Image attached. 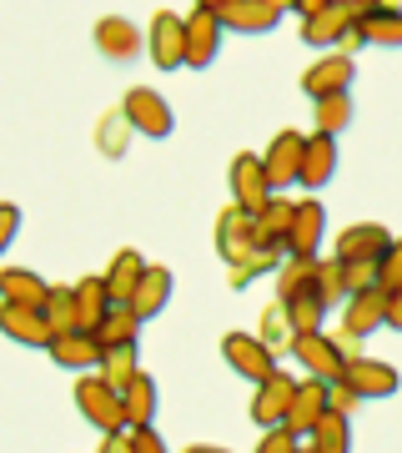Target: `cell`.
<instances>
[{
    "label": "cell",
    "instance_id": "1",
    "mask_svg": "<svg viewBox=\"0 0 402 453\" xmlns=\"http://www.w3.org/2000/svg\"><path fill=\"white\" fill-rule=\"evenodd\" d=\"M76 408H80V418L91 423L96 434H121L126 428V403H121V393L101 378V372H86V378H76Z\"/></svg>",
    "mask_w": 402,
    "mask_h": 453
},
{
    "label": "cell",
    "instance_id": "2",
    "mask_svg": "<svg viewBox=\"0 0 402 453\" xmlns=\"http://www.w3.org/2000/svg\"><path fill=\"white\" fill-rule=\"evenodd\" d=\"M211 11L226 26V35H267L272 26H282L292 5L287 0H211Z\"/></svg>",
    "mask_w": 402,
    "mask_h": 453
},
{
    "label": "cell",
    "instance_id": "3",
    "mask_svg": "<svg viewBox=\"0 0 402 453\" xmlns=\"http://www.w3.org/2000/svg\"><path fill=\"white\" fill-rule=\"evenodd\" d=\"M121 111H126L131 131L136 136H151V142H166L171 131H177V116H171V101L151 91V86H131L126 101H121Z\"/></svg>",
    "mask_w": 402,
    "mask_h": 453
},
{
    "label": "cell",
    "instance_id": "4",
    "mask_svg": "<svg viewBox=\"0 0 402 453\" xmlns=\"http://www.w3.org/2000/svg\"><path fill=\"white\" fill-rule=\"evenodd\" d=\"M226 181H231V207L252 211V217H262V211L277 202L272 181H267V166H262V157H252V151L231 157V172H226Z\"/></svg>",
    "mask_w": 402,
    "mask_h": 453
},
{
    "label": "cell",
    "instance_id": "5",
    "mask_svg": "<svg viewBox=\"0 0 402 453\" xmlns=\"http://www.w3.org/2000/svg\"><path fill=\"white\" fill-rule=\"evenodd\" d=\"M222 357H226V368L237 372V378H247V383H267L272 372H282L277 353L257 338V333H226V338H222Z\"/></svg>",
    "mask_w": 402,
    "mask_h": 453
},
{
    "label": "cell",
    "instance_id": "6",
    "mask_svg": "<svg viewBox=\"0 0 402 453\" xmlns=\"http://www.w3.org/2000/svg\"><path fill=\"white\" fill-rule=\"evenodd\" d=\"M302 157H307V136L302 131H277L272 146L262 151V166H267V181H272L277 196H287V187L302 181Z\"/></svg>",
    "mask_w": 402,
    "mask_h": 453
},
{
    "label": "cell",
    "instance_id": "7",
    "mask_svg": "<svg viewBox=\"0 0 402 453\" xmlns=\"http://www.w3.org/2000/svg\"><path fill=\"white\" fill-rule=\"evenodd\" d=\"M392 247V232H387L383 222H353L338 232V242H332V257L342 262V267H357V262H383V252Z\"/></svg>",
    "mask_w": 402,
    "mask_h": 453
},
{
    "label": "cell",
    "instance_id": "8",
    "mask_svg": "<svg viewBox=\"0 0 402 453\" xmlns=\"http://www.w3.org/2000/svg\"><path fill=\"white\" fill-rule=\"evenodd\" d=\"M146 50H151L156 71H181L186 65V16L156 11L151 16V31H146Z\"/></svg>",
    "mask_w": 402,
    "mask_h": 453
},
{
    "label": "cell",
    "instance_id": "9",
    "mask_svg": "<svg viewBox=\"0 0 402 453\" xmlns=\"http://www.w3.org/2000/svg\"><path fill=\"white\" fill-rule=\"evenodd\" d=\"M222 35H226V26L216 20L211 0L192 5V11H186V65H192V71H207V65L216 61V50H222Z\"/></svg>",
    "mask_w": 402,
    "mask_h": 453
},
{
    "label": "cell",
    "instance_id": "10",
    "mask_svg": "<svg viewBox=\"0 0 402 453\" xmlns=\"http://www.w3.org/2000/svg\"><path fill=\"white\" fill-rule=\"evenodd\" d=\"M257 217L241 207H226L222 217H216V252H222L226 267H237V262H247L252 252H257Z\"/></svg>",
    "mask_w": 402,
    "mask_h": 453
},
{
    "label": "cell",
    "instance_id": "11",
    "mask_svg": "<svg viewBox=\"0 0 402 453\" xmlns=\"http://www.w3.org/2000/svg\"><path fill=\"white\" fill-rule=\"evenodd\" d=\"M287 357H297V363L307 368V378H317V383H327V388L347 378V363L338 357V348H332V338H327V333H302V338L292 342Z\"/></svg>",
    "mask_w": 402,
    "mask_h": 453
},
{
    "label": "cell",
    "instance_id": "12",
    "mask_svg": "<svg viewBox=\"0 0 402 453\" xmlns=\"http://www.w3.org/2000/svg\"><path fill=\"white\" fill-rule=\"evenodd\" d=\"M353 76H357V65L347 61V56H322V61H312L302 71V91L312 96V106L317 101H327V96H342V91H353Z\"/></svg>",
    "mask_w": 402,
    "mask_h": 453
},
{
    "label": "cell",
    "instance_id": "13",
    "mask_svg": "<svg viewBox=\"0 0 402 453\" xmlns=\"http://www.w3.org/2000/svg\"><path fill=\"white\" fill-rule=\"evenodd\" d=\"M292 398H297V378H292V372H272L267 383H257V398H252V423H257L262 434H267V428H282V423H287Z\"/></svg>",
    "mask_w": 402,
    "mask_h": 453
},
{
    "label": "cell",
    "instance_id": "14",
    "mask_svg": "<svg viewBox=\"0 0 402 453\" xmlns=\"http://www.w3.org/2000/svg\"><path fill=\"white\" fill-rule=\"evenodd\" d=\"M50 363L65 372H76V378H86V372H101V357H106V348L96 342V333H61V338H50Z\"/></svg>",
    "mask_w": 402,
    "mask_h": 453
},
{
    "label": "cell",
    "instance_id": "15",
    "mask_svg": "<svg viewBox=\"0 0 402 453\" xmlns=\"http://www.w3.org/2000/svg\"><path fill=\"white\" fill-rule=\"evenodd\" d=\"M322 237H327V211L317 196H307V202H297V217H292L287 257H322Z\"/></svg>",
    "mask_w": 402,
    "mask_h": 453
},
{
    "label": "cell",
    "instance_id": "16",
    "mask_svg": "<svg viewBox=\"0 0 402 453\" xmlns=\"http://www.w3.org/2000/svg\"><path fill=\"white\" fill-rule=\"evenodd\" d=\"M0 333L20 348H50V323L41 308H16V303H0Z\"/></svg>",
    "mask_w": 402,
    "mask_h": 453
},
{
    "label": "cell",
    "instance_id": "17",
    "mask_svg": "<svg viewBox=\"0 0 402 453\" xmlns=\"http://www.w3.org/2000/svg\"><path fill=\"white\" fill-rule=\"evenodd\" d=\"M342 327H347L353 338H362V342H368L377 327H387V292L383 288L353 292V297H347V308H342Z\"/></svg>",
    "mask_w": 402,
    "mask_h": 453
},
{
    "label": "cell",
    "instance_id": "18",
    "mask_svg": "<svg viewBox=\"0 0 402 453\" xmlns=\"http://www.w3.org/2000/svg\"><path fill=\"white\" fill-rule=\"evenodd\" d=\"M327 383H317V378H307V383H297V398H292V408H287V434H297V438H307L312 428H317L322 418H327Z\"/></svg>",
    "mask_w": 402,
    "mask_h": 453
},
{
    "label": "cell",
    "instance_id": "19",
    "mask_svg": "<svg viewBox=\"0 0 402 453\" xmlns=\"http://www.w3.org/2000/svg\"><path fill=\"white\" fill-rule=\"evenodd\" d=\"M347 31H353V16H347V5H342V0H327V11H317L312 20H302V41H307V46H317L322 56H332Z\"/></svg>",
    "mask_w": 402,
    "mask_h": 453
},
{
    "label": "cell",
    "instance_id": "20",
    "mask_svg": "<svg viewBox=\"0 0 402 453\" xmlns=\"http://www.w3.org/2000/svg\"><path fill=\"white\" fill-rule=\"evenodd\" d=\"M347 383L357 388V398L362 403H372V398H392V393L402 388V378L392 363H383V357H362V363H353L347 368Z\"/></svg>",
    "mask_w": 402,
    "mask_h": 453
},
{
    "label": "cell",
    "instance_id": "21",
    "mask_svg": "<svg viewBox=\"0 0 402 453\" xmlns=\"http://www.w3.org/2000/svg\"><path fill=\"white\" fill-rule=\"evenodd\" d=\"M332 177H338V136H322V131H312V136H307L302 181H297V187H307V192H322Z\"/></svg>",
    "mask_w": 402,
    "mask_h": 453
},
{
    "label": "cell",
    "instance_id": "22",
    "mask_svg": "<svg viewBox=\"0 0 402 453\" xmlns=\"http://www.w3.org/2000/svg\"><path fill=\"white\" fill-rule=\"evenodd\" d=\"M146 267H151V262H146L136 247H121V252L111 257V267H106L101 277H106V288H111V303H116V308H131V297H136V282L146 277Z\"/></svg>",
    "mask_w": 402,
    "mask_h": 453
},
{
    "label": "cell",
    "instance_id": "23",
    "mask_svg": "<svg viewBox=\"0 0 402 453\" xmlns=\"http://www.w3.org/2000/svg\"><path fill=\"white\" fill-rule=\"evenodd\" d=\"M96 50L116 65H131L141 56V35H136V26H131L126 16H106L96 26Z\"/></svg>",
    "mask_w": 402,
    "mask_h": 453
},
{
    "label": "cell",
    "instance_id": "24",
    "mask_svg": "<svg viewBox=\"0 0 402 453\" xmlns=\"http://www.w3.org/2000/svg\"><path fill=\"white\" fill-rule=\"evenodd\" d=\"M50 282H41V273L31 267H0V303H16V308H46Z\"/></svg>",
    "mask_w": 402,
    "mask_h": 453
},
{
    "label": "cell",
    "instance_id": "25",
    "mask_svg": "<svg viewBox=\"0 0 402 453\" xmlns=\"http://www.w3.org/2000/svg\"><path fill=\"white\" fill-rule=\"evenodd\" d=\"M76 308H80V327H86V333H96V327L116 312L111 288H106V277L101 273H91V277H80L76 282Z\"/></svg>",
    "mask_w": 402,
    "mask_h": 453
},
{
    "label": "cell",
    "instance_id": "26",
    "mask_svg": "<svg viewBox=\"0 0 402 453\" xmlns=\"http://www.w3.org/2000/svg\"><path fill=\"white\" fill-rule=\"evenodd\" d=\"M317 262L322 257H287L277 267V303H297L307 292H317Z\"/></svg>",
    "mask_w": 402,
    "mask_h": 453
},
{
    "label": "cell",
    "instance_id": "27",
    "mask_svg": "<svg viewBox=\"0 0 402 453\" xmlns=\"http://www.w3.org/2000/svg\"><path fill=\"white\" fill-rule=\"evenodd\" d=\"M171 303V273L166 267H146V277L136 282V297H131V312L136 318H161V308Z\"/></svg>",
    "mask_w": 402,
    "mask_h": 453
},
{
    "label": "cell",
    "instance_id": "28",
    "mask_svg": "<svg viewBox=\"0 0 402 453\" xmlns=\"http://www.w3.org/2000/svg\"><path fill=\"white\" fill-rule=\"evenodd\" d=\"M357 31H362V41H368V46L398 50L402 46V11H398V5H377V0H372V11L362 16V26H357Z\"/></svg>",
    "mask_w": 402,
    "mask_h": 453
},
{
    "label": "cell",
    "instance_id": "29",
    "mask_svg": "<svg viewBox=\"0 0 402 453\" xmlns=\"http://www.w3.org/2000/svg\"><path fill=\"white\" fill-rule=\"evenodd\" d=\"M121 403H126V428H156V403H161V393H156V378H136L126 393H121Z\"/></svg>",
    "mask_w": 402,
    "mask_h": 453
},
{
    "label": "cell",
    "instance_id": "30",
    "mask_svg": "<svg viewBox=\"0 0 402 453\" xmlns=\"http://www.w3.org/2000/svg\"><path fill=\"white\" fill-rule=\"evenodd\" d=\"M302 449L307 453H353V418H342V413H332V408H327V418L307 434Z\"/></svg>",
    "mask_w": 402,
    "mask_h": 453
},
{
    "label": "cell",
    "instance_id": "31",
    "mask_svg": "<svg viewBox=\"0 0 402 453\" xmlns=\"http://www.w3.org/2000/svg\"><path fill=\"white\" fill-rule=\"evenodd\" d=\"M292 217H297V202H287V196H277L272 207H267V211L257 217V242H262V247H277V252H287Z\"/></svg>",
    "mask_w": 402,
    "mask_h": 453
},
{
    "label": "cell",
    "instance_id": "32",
    "mask_svg": "<svg viewBox=\"0 0 402 453\" xmlns=\"http://www.w3.org/2000/svg\"><path fill=\"white\" fill-rule=\"evenodd\" d=\"M347 297H353V292H347V267H342L338 257H322L317 262V303L327 312H342Z\"/></svg>",
    "mask_w": 402,
    "mask_h": 453
},
{
    "label": "cell",
    "instance_id": "33",
    "mask_svg": "<svg viewBox=\"0 0 402 453\" xmlns=\"http://www.w3.org/2000/svg\"><path fill=\"white\" fill-rule=\"evenodd\" d=\"M262 342H267V348H272L277 357L282 353H292V342H297V327H292V318H287V303H267V308H262V333H257Z\"/></svg>",
    "mask_w": 402,
    "mask_h": 453
},
{
    "label": "cell",
    "instance_id": "34",
    "mask_svg": "<svg viewBox=\"0 0 402 453\" xmlns=\"http://www.w3.org/2000/svg\"><path fill=\"white\" fill-rule=\"evenodd\" d=\"M41 312H46V323H50L56 338H61V333H86V327H80V308H76V288H50Z\"/></svg>",
    "mask_w": 402,
    "mask_h": 453
},
{
    "label": "cell",
    "instance_id": "35",
    "mask_svg": "<svg viewBox=\"0 0 402 453\" xmlns=\"http://www.w3.org/2000/svg\"><path fill=\"white\" fill-rule=\"evenodd\" d=\"M101 378H106L116 393H126L131 383L141 378V363H136V342H131V348H106V357H101Z\"/></svg>",
    "mask_w": 402,
    "mask_h": 453
},
{
    "label": "cell",
    "instance_id": "36",
    "mask_svg": "<svg viewBox=\"0 0 402 453\" xmlns=\"http://www.w3.org/2000/svg\"><path fill=\"white\" fill-rule=\"evenodd\" d=\"M131 136H136V131H131V121H126V111H121V106L101 116V127H96V146H101V157H126Z\"/></svg>",
    "mask_w": 402,
    "mask_h": 453
},
{
    "label": "cell",
    "instance_id": "37",
    "mask_svg": "<svg viewBox=\"0 0 402 453\" xmlns=\"http://www.w3.org/2000/svg\"><path fill=\"white\" fill-rule=\"evenodd\" d=\"M136 338H141V318H136L131 308H116L111 318L96 327V342H101V348H131Z\"/></svg>",
    "mask_w": 402,
    "mask_h": 453
},
{
    "label": "cell",
    "instance_id": "38",
    "mask_svg": "<svg viewBox=\"0 0 402 453\" xmlns=\"http://www.w3.org/2000/svg\"><path fill=\"white\" fill-rule=\"evenodd\" d=\"M322 136H342V131L353 127V91H342V96H327L317 101V111H312Z\"/></svg>",
    "mask_w": 402,
    "mask_h": 453
},
{
    "label": "cell",
    "instance_id": "39",
    "mask_svg": "<svg viewBox=\"0 0 402 453\" xmlns=\"http://www.w3.org/2000/svg\"><path fill=\"white\" fill-rule=\"evenodd\" d=\"M287 318H292V327H297V338H302V333H322V318H327V308L317 303V292H307V297L287 303Z\"/></svg>",
    "mask_w": 402,
    "mask_h": 453
},
{
    "label": "cell",
    "instance_id": "40",
    "mask_svg": "<svg viewBox=\"0 0 402 453\" xmlns=\"http://www.w3.org/2000/svg\"><path fill=\"white\" fill-rule=\"evenodd\" d=\"M377 288H383V292H398L402 288V237H392V247H387L383 262H377Z\"/></svg>",
    "mask_w": 402,
    "mask_h": 453
},
{
    "label": "cell",
    "instance_id": "41",
    "mask_svg": "<svg viewBox=\"0 0 402 453\" xmlns=\"http://www.w3.org/2000/svg\"><path fill=\"white\" fill-rule=\"evenodd\" d=\"M327 403H332V413H342V418H353L357 408H362V398H357V388L342 378V383H332L327 388Z\"/></svg>",
    "mask_w": 402,
    "mask_h": 453
},
{
    "label": "cell",
    "instance_id": "42",
    "mask_svg": "<svg viewBox=\"0 0 402 453\" xmlns=\"http://www.w3.org/2000/svg\"><path fill=\"white\" fill-rule=\"evenodd\" d=\"M297 449H302V438L287 434V428H267L257 443V453H297Z\"/></svg>",
    "mask_w": 402,
    "mask_h": 453
},
{
    "label": "cell",
    "instance_id": "43",
    "mask_svg": "<svg viewBox=\"0 0 402 453\" xmlns=\"http://www.w3.org/2000/svg\"><path fill=\"white\" fill-rule=\"evenodd\" d=\"M327 338H332V348H338V357L342 363H347V368H353V363H362V338H353V333H347V327H338V333H327Z\"/></svg>",
    "mask_w": 402,
    "mask_h": 453
},
{
    "label": "cell",
    "instance_id": "44",
    "mask_svg": "<svg viewBox=\"0 0 402 453\" xmlns=\"http://www.w3.org/2000/svg\"><path fill=\"white\" fill-rule=\"evenodd\" d=\"M16 232H20V207L16 202H0V252L16 242Z\"/></svg>",
    "mask_w": 402,
    "mask_h": 453
},
{
    "label": "cell",
    "instance_id": "45",
    "mask_svg": "<svg viewBox=\"0 0 402 453\" xmlns=\"http://www.w3.org/2000/svg\"><path fill=\"white\" fill-rule=\"evenodd\" d=\"M131 453H171L156 428H131Z\"/></svg>",
    "mask_w": 402,
    "mask_h": 453
},
{
    "label": "cell",
    "instance_id": "46",
    "mask_svg": "<svg viewBox=\"0 0 402 453\" xmlns=\"http://www.w3.org/2000/svg\"><path fill=\"white\" fill-rule=\"evenodd\" d=\"M368 288H377V267H372V262L347 267V292H368Z\"/></svg>",
    "mask_w": 402,
    "mask_h": 453
},
{
    "label": "cell",
    "instance_id": "47",
    "mask_svg": "<svg viewBox=\"0 0 402 453\" xmlns=\"http://www.w3.org/2000/svg\"><path fill=\"white\" fill-rule=\"evenodd\" d=\"M101 453H131V428H121V434H106V438H101Z\"/></svg>",
    "mask_w": 402,
    "mask_h": 453
},
{
    "label": "cell",
    "instance_id": "48",
    "mask_svg": "<svg viewBox=\"0 0 402 453\" xmlns=\"http://www.w3.org/2000/svg\"><path fill=\"white\" fill-rule=\"evenodd\" d=\"M387 327H392V333H402V288L387 292Z\"/></svg>",
    "mask_w": 402,
    "mask_h": 453
},
{
    "label": "cell",
    "instance_id": "49",
    "mask_svg": "<svg viewBox=\"0 0 402 453\" xmlns=\"http://www.w3.org/2000/svg\"><path fill=\"white\" fill-rule=\"evenodd\" d=\"M186 453H226V449H216V443H196V449H186Z\"/></svg>",
    "mask_w": 402,
    "mask_h": 453
},
{
    "label": "cell",
    "instance_id": "50",
    "mask_svg": "<svg viewBox=\"0 0 402 453\" xmlns=\"http://www.w3.org/2000/svg\"><path fill=\"white\" fill-rule=\"evenodd\" d=\"M297 453H307V449H297Z\"/></svg>",
    "mask_w": 402,
    "mask_h": 453
}]
</instances>
